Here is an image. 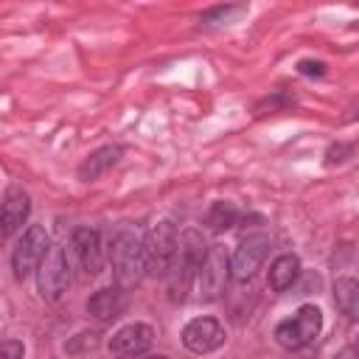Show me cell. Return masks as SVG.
<instances>
[{
	"instance_id": "21",
	"label": "cell",
	"mask_w": 359,
	"mask_h": 359,
	"mask_svg": "<svg viewBox=\"0 0 359 359\" xmlns=\"http://www.w3.org/2000/svg\"><path fill=\"white\" fill-rule=\"evenodd\" d=\"M345 154H351V146H342V143H339V146H331V149H328V157H325V163H328V165H334V163H342V160H345Z\"/></svg>"
},
{
	"instance_id": "19",
	"label": "cell",
	"mask_w": 359,
	"mask_h": 359,
	"mask_svg": "<svg viewBox=\"0 0 359 359\" xmlns=\"http://www.w3.org/2000/svg\"><path fill=\"white\" fill-rule=\"evenodd\" d=\"M22 353H25L22 342H17V339H3V345H0V359H22Z\"/></svg>"
},
{
	"instance_id": "13",
	"label": "cell",
	"mask_w": 359,
	"mask_h": 359,
	"mask_svg": "<svg viewBox=\"0 0 359 359\" xmlns=\"http://www.w3.org/2000/svg\"><path fill=\"white\" fill-rule=\"evenodd\" d=\"M28 213H31V199H28V194H25L22 188L11 185V188L6 191V196H3V213H0L3 236H6V238L14 236V233L25 224Z\"/></svg>"
},
{
	"instance_id": "16",
	"label": "cell",
	"mask_w": 359,
	"mask_h": 359,
	"mask_svg": "<svg viewBox=\"0 0 359 359\" xmlns=\"http://www.w3.org/2000/svg\"><path fill=\"white\" fill-rule=\"evenodd\" d=\"M334 306L351 320L359 317V280L356 278H339L334 283Z\"/></svg>"
},
{
	"instance_id": "7",
	"label": "cell",
	"mask_w": 359,
	"mask_h": 359,
	"mask_svg": "<svg viewBox=\"0 0 359 359\" xmlns=\"http://www.w3.org/2000/svg\"><path fill=\"white\" fill-rule=\"evenodd\" d=\"M227 278H230V258H227L222 244H210L205 258H202V266L196 272L202 300H216L224 292Z\"/></svg>"
},
{
	"instance_id": "17",
	"label": "cell",
	"mask_w": 359,
	"mask_h": 359,
	"mask_svg": "<svg viewBox=\"0 0 359 359\" xmlns=\"http://www.w3.org/2000/svg\"><path fill=\"white\" fill-rule=\"evenodd\" d=\"M205 222L210 224V230L222 233V230H227V227H233V224L238 222V210H236V205H233V202L219 199V202H213V205H210V210H208Z\"/></svg>"
},
{
	"instance_id": "4",
	"label": "cell",
	"mask_w": 359,
	"mask_h": 359,
	"mask_svg": "<svg viewBox=\"0 0 359 359\" xmlns=\"http://www.w3.org/2000/svg\"><path fill=\"white\" fill-rule=\"evenodd\" d=\"M36 286H39V297L48 303H56L65 294V289L70 286V261L65 247L56 244L48 250V255L36 269Z\"/></svg>"
},
{
	"instance_id": "12",
	"label": "cell",
	"mask_w": 359,
	"mask_h": 359,
	"mask_svg": "<svg viewBox=\"0 0 359 359\" xmlns=\"http://www.w3.org/2000/svg\"><path fill=\"white\" fill-rule=\"evenodd\" d=\"M70 247L76 252V258L81 261L87 275H98L101 272V233L93 227H76L70 236Z\"/></svg>"
},
{
	"instance_id": "3",
	"label": "cell",
	"mask_w": 359,
	"mask_h": 359,
	"mask_svg": "<svg viewBox=\"0 0 359 359\" xmlns=\"http://www.w3.org/2000/svg\"><path fill=\"white\" fill-rule=\"evenodd\" d=\"M320 328H323V311L317 306L306 303L292 317H286L275 325V339L286 351H300L317 339Z\"/></svg>"
},
{
	"instance_id": "5",
	"label": "cell",
	"mask_w": 359,
	"mask_h": 359,
	"mask_svg": "<svg viewBox=\"0 0 359 359\" xmlns=\"http://www.w3.org/2000/svg\"><path fill=\"white\" fill-rule=\"evenodd\" d=\"M177 244H180V233H177V224L174 222H157L149 236H146V264H149V272L154 275H165L174 255H177Z\"/></svg>"
},
{
	"instance_id": "6",
	"label": "cell",
	"mask_w": 359,
	"mask_h": 359,
	"mask_svg": "<svg viewBox=\"0 0 359 359\" xmlns=\"http://www.w3.org/2000/svg\"><path fill=\"white\" fill-rule=\"evenodd\" d=\"M48 250H50V244H48V233H45V227L31 224V227L22 233V238L17 241L14 252H11V269H14V278H17V280H25L34 269H39L42 258L48 255Z\"/></svg>"
},
{
	"instance_id": "11",
	"label": "cell",
	"mask_w": 359,
	"mask_h": 359,
	"mask_svg": "<svg viewBox=\"0 0 359 359\" xmlns=\"http://www.w3.org/2000/svg\"><path fill=\"white\" fill-rule=\"evenodd\" d=\"M129 306V297H126V289L121 286H107V289H98L90 300H87V314L101 320V323H112L118 320Z\"/></svg>"
},
{
	"instance_id": "20",
	"label": "cell",
	"mask_w": 359,
	"mask_h": 359,
	"mask_svg": "<svg viewBox=\"0 0 359 359\" xmlns=\"http://www.w3.org/2000/svg\"><path fill=\"white\" fill-rule=\"evenodd\" d=\"M297 70H300L303 76H325V62L303 59V62H297Z\"/></svg>"
},
{
	"instance_id": "15",
	"label": "cell",
	"mask_w": 359,
	"mask_h": 359,
	"mask_svg": "<svg viewBox=\"0 0 359 359\" xmlns=\"http://www.w3.org/2000/svg\"><path fill=\"white\" fill-rule=\"evenodd\" d=\"M297 275H300L297 255H292V252L278 255L272 261V266H269V289L272 292H286V289H292V283L297 280Z\"/></svg>"
},
{
	"instance_id": "9",
	"label": "cell",
	"mask_w": 359,
	"mask_h": 359,
	"mask_svg": "<svg viewBox=\"0 0 359 359\" xmlns=\"http://www.w3.org/2000/svg\"><path fill=\"white\" fill-rule=\"evenodd\" d=\"M151 342H154V328L149 323H129L112 334L109 353L115 359H137L151 348Z\"/></svg>"
},
{
	"instance_id": "1",
	"label": "cell",
	"mask_w": 359,
	"mask_h": 359,
	"mask_svg": "<svg viewBox=\"0 0 359 359\" xmlns=\"http://www.w3.org/2000/svg\"><path fill=\"white\" fill-rule=\"evenodd\" d=\"M109 264H112L115 286H121V289L137 286L143 280V275L149 272V264H146V238L137 230H121L112 238Z\"/></svg>"
},
{
	"instance_id": "10",
	"label": "cell",
	"mask_w": 359,
	"mask_h": 359,
	"mask_svg": "<svg viewBox=\"0 0 359 359\" xmlns=\"http://www.w3.org/2000/svg\"><path fill=\"white\" fill-rule=\"evenodd\" d=\"M182 345L191 353H210L224 345V325L213 317H194L182 328Z\"/></svg>"
},
{
	"instance_id": "18",
	"label": "cell",
	"mask_w": 359,
	"mask_h": 359,
	"mask_svg": "<svg viewBox=\"0 0 359 359\" xmlns=\"http://www.w3.org/2000/svg\"><path fill=\"white\" fill-rule=\"evenodd\" d=\"M98 331H84V334H79L76 339H70L67 342V351L70 353H79V351H87V348H95L98 345Z\"/></svg>"
},
{
	"instance_id": "23",
	"label": "cell",
	"mask_w": 359,
	"mask_h": 359,
	"mask_svg": "<svg viewBox=\"0 0 359 359\" xmlns=\"http://www.w3.org/2000/svg\"><path fill=\"white\" fill-rule=\"evenodd\" d=\"M149 359H171V356H149Z\"/></svg>"
},
{
	"instance_id": "8",
	"label": "cell",
	"mask_w": 359,
	"mask_h": 359,
	"mask_svg": "<svg viewBox=\"0 0 359 359\" xmlns=\"http://www.w3.org/2000/svg\"><path fill=\"white\" fill-rule=\"evenodd\" d=\"M269 247H272V241L264 233H255V236L241 238V244L236 247V252L230 258V275L236 280H250L261 269L264 258L269 255Z\"/></svg>"
},
{
	"instance_id": "24",
	"label": "cell",
	"mask_w": 359,
	"mask_h": 359,
	"mask_svg": "<svg viewBox=\"0 0 359 359\" xmlns=\"http://www.w3.org/2000/svg\"><path fill=\"white\" fill-rule=\"evenodd\" d=\"M356 348H359V339H356Z\"/></svg>"
},
{
	"instance_id": "2",
	"label": "cell",
	"mask_w": 359,
	"mask_h": 359,
	"mask_svg": "<svg viewBox=\"0 0 359 359\" xmlns=\"http://www.w3.org/2000/svg\"><path fill=\"white\" fill-rule=\"evenodd\" d=\"M205 241L196 230H185L180 236V244H177V255L165 272V280H168V297L177 303V300H185L199 266H202V258H205Z\"/></svg>"
},
{
	"instance_id": "14",
	"label": "cell",
	"mask_w": 359,
	"mask_h": 359,
	"mask_svg": "<svg viewBox=\"0 0 359 359\" xmlns=\"http://www.w3.org/2000/svg\"><path fill=\"white\" fill-rule=\"evenodd\" d=\"M121 154H123L121 146H101V149H95V151L79 165V180H84V182L98 180L101 174H107V171L121 160Z\"/></svg>"
},
{
	"instance_id": "22",
	"label": "cell",
	"mask_w": 359,
	"mask_h": 359,
	"mask_svg": "<svg viewBox=\"0 0 359 359\" xmlns=\"http://www.w3.org/2000/svg\"><path fill=\"white\" fill-rule=\"evenodd\" d=\"M334 359H359V348H356V345H348V348H342Z\"/></svg>"
}]
</instances>
